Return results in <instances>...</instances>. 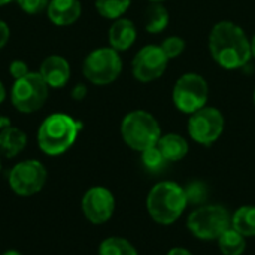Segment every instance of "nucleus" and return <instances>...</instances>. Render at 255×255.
I'll return each instance as SVG.
<instances>
[{"label": "nucleus", "mask_w": 255, "mask_h": 255, "mask_svg": "<svg viewBox=\"0 0 255 255\" xmlns=\"http://www.w3.org/2000/svg\"><path fill=\"white\" fill-rule=\"evenodd\" d=\"M208 45L214 61L227 70L241 69L253 58L247 33L233 21L217 22L209 33Z\"/></svg>", "instance_id": "1"}, {"label": "nucleus", "mask_w": 255, "mask_h": 255, "mask_svg": "<svg viewBox=\"0 0 255 255\" xmlns=\"http://www.w3.org/2000/svg\"><path fill=\"white\" fill-rule=\"evenodd\" d=\"M82 123L64 112L48 115L37 128V145L49 157L67 152L82 130Z\"/></svg>", "instance_id": "2"}, {"label": "nucleus", "mask_w": 255, "mask_h": 255, "mask_svg": "<svg viewBox=\"0 0 255 255\" xmlns=\"http://www.w3.org/2000/svg\"><path fill=\"white\" fill-rule=\"evenodd\" d=\"M187 206L188 200L184 187L173 181L157 182L146 197V211L149 217L161 226L176 223Z\"/></svg>", "instance_id": "3"}, {"label": "nucleus", "mask_w": 255, "mask_h": 255, "mask_svg": "<svg viewBox=\"0 0 255 255\" xmlns=\"http://www.w3.org/2000/svg\"><path fill=\"white\" fill-rule=\"evenodd\" d=\"M120 131L124 143L137 152L155 146L163 134L157 118L143 109L128 112L121 121Z\"/></svg>", "instance_id": "4"}, {"label": "nucleus", "mask_w": 255, "mask_h": 255, "mask_svg": "<svg viewBox=\"0 0 255 255\" xmlns=\"http://www.w3.org/2000/svg\"><path fill=\"white\" fill-rule=\"evenodd\" d=\"M232 226V214L221 205H203L187 218L190 233L200 241H217Z\"/></svg>", "instance_id": "5"}, {"label": "nucleus", "mask_w": 255, "mask_h": 255, "mask_svg": "<svg viewBox=\"0 0 255 255\" xmlns=\"http://www.w3.org/2000/svg\"><path fill=\"white\" fill-rule=\"evenodd\" d=\"M123 60L120 52L111 46L97 48L91 51L82 63V73L85 79L94 85H109L121 75Z\"/></svg>", "instance_id": "6"}, {"label": "nucleus", "mask_w": 255, "mask_h": 255, "mask_svg": "<svg viewBox=\"0 0 255 255\" xmlns=\"http://www.w3.org/2000/svg\"><path fill=\"white\" fill-rule=\"evenodd\" d=\"M49 87L39 72H28L25 76L15 79L10 88V102L18 112L33 114L48 100Z\"/></svg>", "instance_id": "7"}, {"label": "nucleus", "mask_w": 255, "mask_h": 255, "mask_svg": "<svg viewBox=\"0 0 255 255\" xmlns=\"http://www.w3.org/2000/svg\"><path fill=\"white\" fill-rule=\"evenodd\" d=\"M209 97V85L206 79L194 72L184 73L175 82L172 100L176 109L182 114H194L206 106Z\"/></svg>", "instance_id": "8"}, {"label": "nucleus", "mask_w": 255, "mask_h": 255, "mask_svg": "<svg viewBox=\"0 0 255 255\" xmlns=\"http://www.w3.org/2000/svg\"><path fill=\"white\" fill-rule=\"evenodd\" d=\"M224 115L220 109L214 106H203L190 115L187 130L190 137L203 146H211L215 143L224 131Z\"/></svg>", "instance_id": "9"}, {"label": "nucleus", "mask_w": 255, "mask_h": 255, "mask_svg": "<svg viewBox=\"0 0 255 255\" xmlns=\"http://www.w3.org/2000/svg\"><path fill=\"white\" fill-rule=\"evenodd\" d=\"M46 179V167L39 160H24L16 163L7 176L9 187L21 197H30L42 191Z\"/></svg>", "instance_id": "10"}, {"label": "nucleus", "mask_w": 255, "mask_h": 255, "mask_svg": "<svg viewBox=\"0 0 255 255\" xmlns=\"http://www.w3.org/2000/svg\"><path fill=\"white\" fill-rule=\"evenodd\" d=\"M169 61L170 60L166 57L160 45H146L133 57L131 73L139 82L148 84L164 75Z\"/></svg>", "instance_id": "11"}, {"label": "nucleus", "mask_w": 255, "mask_h": 255, "mask_svg": "<svg viewBox=\"0 0 255 255\" xmlns=\"http://www.w3.org/2000/svg\"><path fill=\"white\" fill-rule=\"evenodd\" d=\"M81 209L84 217L96 226L108 223L115 212V197L106 187H91L85 191Z\"/></svg>", "instance_id": "12"}, {"label": "nucleus", "mask_w": 255, "mask_h": 255, "mask_svg": "<svg viewBox=\"0 0 255 255\" xmlns=\"http://www.w3.org/2000/svg\"><path fill=\"white\" fill-rule=\"evenodd\" d=\"M39 73L49 88H63L70 79V64L64 57L52 54L43 58Z\"/></svg>", "instance_id": "13"}, {"label": "nucleus", "mask_w": 255, "mask_h": 255, "mask_svg": "<svg viewBox=\"0 0 255 255\" xmlns=\"http://www.w3.org/2000/svg\"><path fill=\"white\" fill-rule=\"evenodd\" d=\"M136 39H137V28L131 19L124 16L114 19L108 31V40L111 48H114L118 52L128 51L134 45Z\"/></svg>", "instance_id": "14"}, {"label": "nucleus", "mask_w": 255, "mask_h": 255, "mask_svg": "<svg viewBox=\"0 0 255 255\" xmlns=\"http://www.w3.org/2000/svg\"><path fill=\"white\" fill-rule=\"evenodd\" d=\"M82 13L79 0H49L46 15L57 27H69L75 24Z\"/></svg>", "instance_id": "15"}, {"label": "nucleus", "mask_w": 255, "mask_h": 255, "mask_svg": "<svg viewBox=\"0 0 255 255\" xmlns=\"http://www.w3.org/2000/svg\"><path fill=\"white\" fill-rule=\"evenodd\" d=\"M157 146L161 151V154L167 163H176V161L184 160L190 151V145H188L187 139L178 133L161 134Z\"/></svg>", "instance_id": "16"}, {"label": "nucleus", "mask_w": 255, "mask_h": 255, "mask_svg": "<svg viewBox=\"0 0 255 255\" xmlns=\"http://www.w3.org/2000/svg\"><path fill=\"white\" fill-rule=\"evenodd\" d=\"M27 134L13 126L0 130V154L4 158L18 157L27 146Z\"/></svg>", "instance_id": "17"}, {"label": "nucleus", "mask_w": 255, "mask_h": 255, "mask_svg": "<svg viewBox=\"0 0 255 255\" xmlns=\"http://www.w3.org/2000/svg\"><path fill=\"white\" fill-rule=\"evenodd\" d=\"M170 21V15L163 3H151L145 12V30L151 34L163 33Z\"/></svg>", "instance_id": "18"}, {"label": "nucleus", "mask_w": 255, "mask_h": 255, "mask_svg": "<svg viewBox=\"0 0 255 255\" xmlns=\"http://www.w3.org/2000/svg\"><path fill=\"white\" fill-rule=\"evenodd\" d=\"M232 227L245 238L255 236V206L245 205L232 214Z\"/></svg>", "instance_id": "19"}, {"label": "nucleus", "mask_w": 255, "mask_h": 255, "mask_svg": "<svg viewBox=\"0 0 255 255\" xmlns=\"http://www.w3.org/2000/svg\"><path fill=\"white\" fill-rule=\"evenodd\" d=\"M217 242L223 255H242L247 248V238L236 232L232 226L217 239Z\"/></svg>", "instance_id": "20"}, {"label": "nucleus", "mask_w": 255, "mask_h": 255, "mask_svg": "<svg viewBox=\"0 0 255 255\" xmlns=\"http://www.w3.org/2000/svg\"><path fill=\"white\" fill-rule=\"evenodd\" d=\"M99 255H139L134 245L120 236H111L102 241Z\"/></svg>", "instance_id": "21"}, {"label": "nucleus", "mask_w": 255, "mask_h": 255, "mask_svg": "<svg viewBox=\"0 0 255 255\" xmlns=\"http://www.w3.org/2000/svg\"><path fill=\"white\" fill-rule=\"evenodd\" d=\"M131 0H94L96 10L106 19L121 18L130 7Z\"/></svg>", "instance_id": "22"}, {"label": "nucleus", "mask_w": 255, "mask_h": 255, "mask_svg": "<svg viewBox=\"0 0 255 255\" xmlns=\"http://www.w3.org/2000/svg\"><path fill=\"white\" fill-rule=\"evenodd\" d=\"M140 154H142V163H143V166H145L148 170H151V172H158V170H161V169L164 167V164L167 163L157 145H155V146H151V148H148V149H145V151L140 152Z\"/></svg>", "instance_id": "23"}, {"label": "nucleus", "mask_w": 255, "mask_h": 255, "mask_svg": "<svg viewBox=\"0 0 255 255\" xmlns=\"http://www.w3.org/2000/svg\"><path fill=\"white\" fill-rule=\"evenodd\" d=\"M163 52L166 54V57L169 60H173V58H178L184 51H185V40L179 36H169L163 40V43L160 45Z\"/></svg>", "instance_id": "24"}, {"label": "nucleus", "mask_w": 255, "mask_h": 255, "mask_svg": "<svg viewBox=\"0 0 255 255\" xmlns=\"http://www.w3.org/2000/svg\"><path fill=\"white\" fill-rule=\"evenodd\" d=\"M184 190H185V194H187L188 205H200V203H203L206 200L208 188L202 182H191Z\"/></svg>", "instance_id": "25"}, {"label": "nucleus", "mask_w": 255, "mask_h": 255, "mask_svg": "<svg viewBox=\"0 0 255 255\" xmlns=\"http://www.w3.org/2000/svg\"><path fill=\"white\" fill-rule=\"evenodd\" d=\"M22 12L27 15H39L46 10L49 0H15Z\"/></svg>", "instance_id": "26"}, {"label": "nucleus", "mask_w": 255, "mask_h": 255, "mask_svg": "<svg viewBox=\"0 0 255 255\" xmlns=\"http://www.w3.org/2000/svg\"><path fill=\"white\" fill-rule=\"evenodd\" d=\"M28 72H30V70H28V66H27V63L22 61V60H13V61L9 64V73H10V76L13 78V81H15V79H19V78H22V76H25Z\"/></svg>", "instance_id": "27"}, {"label": "nucleus", "mask_w": 255, "mask_h": 255, "mask_svg": "<svg viewBox=\"0 0 255 255\" xmlns=\"http://www.w3.org/2000/svg\"><path fill=\"white\" fill-rule=\"evenodd\" d=\"M9 39H10V28L3 19H0V51L7 45Z\"/></svg>", "instance_id": "28"}, {"label": "nucleus", "mask_w": 255, "mask_h": 255, "mask_svg": "<svg viewBox=\"0 0 255 255\" xmlns=\"http://www.w3.org/2000/svg\"><path fill=\"white\" fill-rule=\"evenodd\" d=\"M87 93H88L87 85L82 84V82H79V84H76V85L72 88V99H73V100H84L85 96H87Z\"/></svg>", "instance_id": "29"}, {"label": "nucleus", "mask_w": 255, "mask_h": 255, "mask_svg": "<svg viewBox=\"0 0 255 255\" xmlns=\"http://www.w3.org/2000/svg\"><path fill=\"white\" fill-rule=\"evenodd\" d=\"M167 255H194L191 251H188L187 248H182V247H175V248H172Z\"/></svg>", "instance_id": "30"}, {"label": "nucleus", "mask_w": 255, "mask_h": 255, "mask_svg": "<svg viewBox=\"0 0 255 255\" xmlns=\"http://www.w3.org/2000/svg\"><path fill=\"white\" fill-rule=\"evenodd\" d=\"M6 96H7V91H6V87L3 85V82L0 81V105L4 102V99H6Z\"/></svg>", "instance_id": "31"}, {"label": "nucleus", "mask_w": 255, "mask_h": 255, "mask_svg": "<svg viewBox=\"0 0 255 255\" xmlns=\"http://www.w3.org/2000/svg\"><path fill=\"white\" fill-rule=\"evenodd\" d=\"M9 126H12V124H10V121H9V118H6V117H0V130L6 128V127H9Z\"/></svg>", "instance_id": "32"}, {"label": "nucleus", "mask_w": 255, "mask_h": 255, "mask_svg": "<svg viewBox=\"0 0 255 255\" xmlns=\"http://www.w3.org/2000/svg\"><path fill=\"white\" fill-rule=\"evenodd\" d=\"M250 43H251V54H253V57L255 58V33L253 34V37L250 39Z\"/></svg>", "instance_id": "33"}, {"label": "nucleus", "mask_w": 255, "mask_h": 255, "mask_svg": "<svg viewBox=\"0 0 255 255\" xmlns=\"http://www.w3.org/2000/svg\"><path fill=\"white\" fill-rule=\"evenodd\" d=\"M1 255H22L19 251H16V250H7V251H4Z\"/></svg>", "instance_id": "34"}, {"label": "nucleus", "mask_w": 255, "mask_h": 255, "mask_svg": "<svg viewBox=\"0 0 255 255\" xmlns=\"http://www.w3.org/2000/svg\"><path fill=\"white\" fill-rule=\"evenodd\" d=\"M10 1H15V0H0V7H1V6H6V4H9Z\"/></svg>", "instance_id": "35"}, {"label": "nucleus", "mask_w": 255, "mask_h": 255, "mask_svg": "<svg viewBox=\"0 0 255 255\" xmlns=\"http://www.w3.org/2000/svg\"><path fill=\"white\" fill-rule=\"evenodd\" d=\"M151 3H163L164 0H149Z\"/></svg>", "instance_id": "36"}, {"label": "nucleus", "mask_w": 255, "mask_h": 255, "mask_svg": "<svg viewBox=\"0 0 255 255\" xmlns=\"http://www.w3.org/2000/svg\"><path fill=\"white\" fill-rule=\"evenodd\" d=\"M253 99H254V105H255V88H254V94H253Z\"/></svg>", "instance_id": "37"}, {"label": "nucleus", "mask_w": 255, "mask_h": 255, "mask_svg": "<svg viewBox=\"0 0 255 255\" xmlns=\"http://www.w3.org/2000/svg\"><path fill=\"white\" fill-rule=\"evenodd\" d=\"M0 172H1V161H0Z\"/></svg>", "instance_id": "38"}]
</instances>
